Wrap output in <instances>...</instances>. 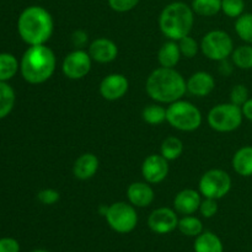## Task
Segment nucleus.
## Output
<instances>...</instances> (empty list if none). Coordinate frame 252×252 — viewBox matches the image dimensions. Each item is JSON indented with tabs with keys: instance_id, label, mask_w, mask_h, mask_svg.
I'll return each mask as SVG.
<instances>
[{
	"instance_id": "1",
	"label": "nucleus",
	"mask_w": 252,
	"mask_h": 252,
	"mask_svg": "<svg viewBox=\"0 0 252 252\" xmlns=\"http://www.w3.org/2000/svg\"><path fill=\"white\" fill-rule=\"evenodd\" d=\"M145 91L158 103H170L181 100L187 93L186 80L175 68L160 66L153 70L145 83Z\"/></svg>"
},
{
	"instance_id": "2",
	"label": "nucleus",
	"mask_w": 252,
	"mask_h": 252,
	"mask_svg": "<svg viewBox=\"0 0 252 252\" xmlns=\"http://www.w3.org/2000/svg\"><path fill=\"white\" fill-rule=\"evenodd\" d=\"M54 21L51 12L43 6L32 5L20 14L17 32L29 46L46 44L53 34Z\"/></svg>"
},
{
	"instance_id": "3",
	"label": "nucleus",
	"mask_w": 252,
	"mask_h": 252,
	"mask_svg": "<svg viewBox=\"0 0 252 252\" xmlns=\"http://www.w3.org/2000/svg\"><path fill=\"white\" fill-rule=\"evenodd\" d=\"M56 66V54L46 44L30 46L20 62L22 78L32 85L46 83L54 74Z\"/></svg>"
},
{
	"instance_id": "4",
	"label": "nucleus",
	"mask_w": 252,
	"mask_h": 252,
	"mask_svg": "<svg viewBox=\"0 0 252 252\" xmlns=\"http://www.w3.org/2000/svg\"><path fill=\"white\" fill-rule=\"evenodd\" d=\"M194 24V11L182 1L170 2L159 16V27L167 39L180 41L189 36Z\"/></svg>"
},
{
	"instance_id": "5",
	"label": "nucleus",
	"mask_w": 252,
	"mask_h": 252,
	"mask_svg": "<svg viewBox=\"0 0 252 252\" xmlns=\"http://www.w3.org/2000/svg\"><path fill=\"white\" fill-rule=\"evenodd\" d=\"M166 122L181 132H193L202 125V113L189 101L177 100L166 108Z\"/></svg>"
},
{
	"instance_id": "6",
	"label": "nucleus",
	"mask_w": 252,
	"mask_h": 252,
	"mask_svg": "<svg viewBox=\"0 0 252 252\" xmlns=\"http://www.w3.org/2000/svg\"><path fill=\"white\" fill-rule=\"evenodd\" d=\"M244 120L240 106L231 102L214 106L207 116L209 127L219 133H230L238 129Z\"/></svg>"
},
{
	"instance_id": "7",
	"label": "nucleus",
	"mask_w": 252,
	"mask_h": 252,
	"mask_svg": "<svg viewBox=\"0 0 252 252\" xmlns=\"http://www.w3.org/2000/svg\"><path fill=\"white\" fill-rule=\"evenodd\" d=\"M199 47L202 53L209 61L221 62L231 56L234 51V42L230 34L225 31L213 30L204 34Z\"/></svg>"
},
{
	"instance_id": "8",
	"label": "nucleus",
	"mask_w": 252,
	"mask_h": 252,
	"mask_svg": "<svg viewBox=\"0 0 252 252\" xmlns=\"http://www.w3.org/2000/svg\"><path fill=\"white\" fill-rule=\"evenodd\" d=\"M105 218L110 228L118 234L130 233L138 224L135 207L127 202H115L107 207Z\"/></svg>"
},
{
	"instance_id": "9",
	"label": "nucleus",
	"mask_w": 252,
	"mask_h": 252,
	"mask_svg": "<svg viewBox=\"0 0 252 252\" xmlns=\"http://www.w3.org/2000/svg\"><path fill=\"white\" fill-rule=\"evenodd\" d=\"M231 181L230 175L221 169H211L204 172L199 179V193L204 198L220 199L230 192Z\"/></svg>"
},
{
	"instance_id": "10",
	"label": "nucleus",
	"mask_w": 252,
	"mask_h": 252,
	"mask_svg": "<svg viewBox=\"0 0 252 252\" xmlns=\"http://www.w3.org/2000/svg\"><path fill=\"white\" fill-rule=\"evenodd\" d=\"M93 62L89 52L84 49H75L66 54L63 59L62 71L70 80H80L90 73Z\"/></svg>"
},
{
	"instance_id": "11",
	"label": "nucleus",
	"mask_w": 252,
	"mask_h": 252,
	"mask_svg": "<svg viewBox=\"0 0 252 252\" xmlns=\"http://www.w3.org/2000/svg\"><path fill=\"white\" fill-rule=\"evenodd\" d=\"M175 209L167 208V207H161L150 213L148 218V225L150 230L155 234H170L177 228L179 225V217Z\"/></svg>"
},
{
	"instance_id": "12",
	"label": "nucleus",
	"mask_w": 252,
	"mask_h": 252,
	"mask_svg": "<svg viewBox=\"0 0 252 252\" xmlns=\"http://www.w3.org/2000/svg\"><path fill=\"white\" fill-rule=\"evenodd\" d=\"M169 161L161 154H150L142 164L143 179L150 185H158L169 175Z\"/></svg>"
},
{
	"instance_id": "13",
	"label": "nucleus",
	"mask_w": 252,
	"mask_h": 252,
	"mask_svg": "<svg viewBox=\"0 0 252 252\" xmlns=\"http://www.w3.org/2000/svg\"><path fill=\"white\" fill-rule=\"evenodd\" d=\"M129 89V81L123 74L112 73L101 80L100 90L101 96L107 101H117L127 94Z\"/></svg>"
},
{
	"instance_id": "14",
	"label": "nucleus",
	"mask_w": 252,
	"mask_h": 252,
	"mask_svg": "<svg viewBox=\"0 0 252 252\" xmlns=\"http://www.w3.org/2000/svg\"><path fill=\"white\" fill-rule=\"evenodd\" d=\"M89 54L96 63L106 64L115 61L118 56V47L112 39L100 37L94 39L89 46Z\"/></svg>"
},
{
	"instance_id": "15",
	"label": "nucleus",
	"mask_w": 252,
	"mask_h": 252,
	"mask_svg": "<svg viewBox=\"0 0 252 252\" xmlns=\"http://www.w3.org/2000/svg\"><path fill=\"white\" fill-rule=\"evenodd\" d=\"M187 93L196 97H206L216 89V79L208 71H196L186 81Z\"/></svg>"
},
{
	"instance_id": "16",
	"label": "nucleus",
	"mask_w": 252,
	"mask_h": 252,
	"mask_svg": "<svg viewBox=\"0 0 252 252\" xmlns=\"http://www.w3.org/2000/svg\"><path fill=\"white\" fill-rule=\"evenodd\" d=\"M127 198L135 208H145L153 203L155 193L150 184L145 182H133L127 189Z\"/></svg>"
},
{
	"instance_id": "17",
	"label": "nucleus",
	"mask_w": 252,
	"mask_h": 252,
	"mask_svg": "<svg viewBox=\"0 0 252 252\" xmlns=\"http://www.w3.org/2000/svg\"><path fill=\"white\" fill-rule=\"evenodd\" d=\"M201 193L199 191L192 189H186L180 191L174 198V209L184 216H191L199 209L201 206Z\"/></svg>"
},
{
	"instance_id": "18",
	"label": "nucleus",
	"mask_w": 252,
	"mask_h": 252,
	"mask_svg": "<svg viewBox=\"0 0 252 252\" xmlns=\"http://www.w3.org/2000/svg\"><path fill=\"white\" fill-rule=\"evenodd\" d=\"M98 166H100V161L95 154L84 153L74 162L73 174L78 180L86 181V180H90L95 176Z\"/></svg>"
},
{
	"instance_id": "19",
	"label": "nucleus",
	"mask_w": 252,
	"mask_h": 252,
	"mask_svg": "<svg viewBox=\"0 0 252 252\" xmlns=\"http://www.w3.org/2000/svg\"><path fill=\"white\" fill-rule=\"evenodd\" d=\"M181 57L182 54L179 43L172 39L165 42L158 52V62L160 66H164V68H175L179 64Z\"/></svg>"
},
{
	"instance_id": "20",
	"label": "nucleus",
	"mask_w": 252,
	"mask_h": 252,
	"mask_svg": "<svg viewBox=\"0 0 252 252\" xmlns=\"http://www.w3.org/2000/svg\"><path fill=\"white\" fill-rule=\"evenodd\" d=\"M234 171L243 177L252 176V147L245 145L236 150L231 160Z\"/></svg>"
},
{
	"instance_id": "21",
	"label": "nucleus",
	"mask_w": 252,
	"mask_h": 252,
	"mask_svg": "<svg viewBox=\"0 0 252 252\" xmlns=\"http://www.w3.org/2000/svg\"><path fill=\"white\" fill-rule=\"evenodd\" d=\"M194 252H224L223 243L218 235L212 231H206L197 236Z\"/></svg>"
},
{
	"instance_id": "22",
	"label": "nucleus",
	"mask_w": 252,
	"mask_h": 252,
	"mask_svg": "<svg viewBox=\"0 0 252 252\" xmlns=\"http://www.w3.org/2000/svg\"><path fill=\"white\" fill-rule=\"evenodd\" d=\"M15 91L6 81H0V120L7 117L15 106Z\"/></svg>"
},
{
	"instance_id": "23",
	"label": "nucleus",
	"mask_w": 252,
	"mask_h": 252,
	"mask_svg": "<svg viewBox=\"0 0 252 252\" xmlns=\"http://www.w3.org/2000/svg\"><path fill=\"white\" fill-rule=\"evenodd\" d=\"M182 153H184V143L177 137H167L160 147V154L167 161H174V160L179 159Z\"/></svg>"
},
{
	"instance_id": "24",
	"label": "nucleus",
	"mask_w": 252,
	"mask_h": 252,
	"mask_svg": "<svg viewBox=\"0 0 252 252\" xmlns=\"http://www.w3.org/2000/svg\"><path fill=\"white\" fill-rule=\"evenodd\" d=\"M20 69V63L11 53H0V81L14 78Z\"/></svg>"
},
{
	"instance_id": "25",
	"label": "nucleus",
	"mask_w": 252,
	"mask_h": 252,
	"mask_svg": "<svg viewBox=\"0 0 252 252\" xmlns=\"http://www.w3.org/2000/svg\"><path fill=\"white\" fill-rule=\"evenodd\" d=\"M142 118L150 126H159L166 121V108L161 103H152L143 108Z\"/></svg>"
},
{
	"instance_id": "26",
	"label": "nucleus",
	"mask_w": 252,
	"mask_h": 252,
	"mask_svg": "<svg viewBox=\"0 0 252 252\" xmlns=\"http://www.w3.org/2000/svg\"><path fill=\"white\" fill-rule=\"evenodd\" d=\"M231 61L236 68L243 70L252 69V44L246 43L234 48L231 53Z\"/></svg>"
},
{
	"instance_id": "27",
	"label": "nucleus",
	"mask_w": 252,
	"mask_h": 252,
	"mask_svg": "<svg viewBox=\"0 0 252 252\" xmlns=\"http://www.w3.org/2000/svg\"><path fill=\"white\" fill-rule=\"evenodd\" d=\"M191 7L194 14L211 17L221 11V0H193Z\"/></svg>"
},
{
	"instance_id": "28",
	"label": "nucleus",
	"mask_w": 252,
	"mask_h": 252,
	"mask_svg": "<svg viewBox=\"0 0 252 252\" xmlns=\"http://www.w3.org/2000/svg\"><path fill=\"white\" fill-rule=\"evenodd\" d=\"M177 229L186 236H198L203 233V223L194 216H185L179 220Z\"/></svg>"
},
{
	"instance_id": "29",
	"label": "nucleus",
	"mask_w": 252,
	"mask_h": 252,
	"mask_svg": "<svg viewBox=\"0 0 252 252\" xmlns=\"http://www.w3.org/2000/svg\"><path fill=\"white\" fill-rule=\"evenodd\" d=\"M235 32L245 43L252 44V14L244 12L236 19Z\"/></svg>"
},
{
	"instance_id": "30",
	"label": "nucleus",
	"mask_w": 252,
	"mask_h": 252,
	"mask_svg": "<svg viewBox=\"0 0 252 252\" xmlns=\"http://www.w3.org/2000/svg\"><path fill=\"white\" fill-rule=\"evenodd\" d=\"M245 1L244 0H221V11L231 19H238L244 14Z\"/></svg>"
},
{
	"instance_id": "31",
	"label": "nucleus",
	"mask_w": 252,
	"mask_h": 252,
	"mask_svg": "<svg viewBox=\"0 0 252 252\" xmlns=\"http://www.w3.org/2000/svg\"><path fill=\"white\" fill-rule=\"evenodd\" d=\"M177 43H179L182 57H186V58L189 59L194 58V57L197 56V53H198L199 49H201L198 42H197L193 37L189 36V34L184 37V38H181L180 41H177Z\"/></svg>"
},
{
	"instance_id": "32",
	"label": "nucleus",
	"mask_w": 252,
	"mask_h": 252,
	"mask_svg": "<svg viewBox=\"0 0 252 252\" xmlns=\"http://www.w3.org/2000/svg\"><path fill=\"white\" fill-rule=\"evenodd\" d=\"M249 89L243 84H238L230 91V102L236 106H243L249 100Z\"/></svg>"
},
{
	"instance_id": "33",
	"label": "nucleus",
	"mask_w": 252,
	"mask_h": 252,
	"mask_svg": "<svg viewBox=\"0 0 252 252\" xmlns=\"http://www.w3.org/2000/svg\"><path fill=\"white\" fill-rule=\"evenodd\" d=\"M37 199L44 206H53L61 199V194L54 189H44L37 193Z\"/></svg>"
},
{
	"instance_id": "34",
	"label": "nucleus",
	"mask_w": 252,
	"mask_h": 252,
	"mask_svg": "<svg viewBox=\"0 0 252 252\" xmlns=\"http://www.w3.org/2000/svg\"><path fill=\"white\" fill-rule=\"evenodd\" d=\"M198 211L201 212L203 218H207V219L213 218V217L218 213V203H217V199H213V198L202 199Z\"/></svg>"
},
{
	"instance_id": "35",
	"label": "nucleus",
	"mask_w": 252,
	"mask_h": 252,
	"mask_svg": "<svg viewBox=\"0 0 252 252\" xmlns=\"http://www.w3.org/2000/svg\"><path fill=\"white\" fill-rule=\"evenodd\" d=\"M140 0H107L111 9L116 12H128L134 9Z\"/></svg>"
},
{
	"instance_id": "36",
	"label": "nucleus",
	"mask_w": 252,
	"mask_h": 252,
	"mask_svg": "<svg viewBox=\"0 0 252 252\" xmlns=\"http://www.w3.org/2000/svg\"><path fill=\"white\" fill-rule=\"evenodd\" d=\"M0 252H20V244L14 238L0 239Z\"/></svg>"
},
{
	"instance_id": "37",
	"label": "nucleus",
	"mask_w": 252,
	"mask_h": 252,
	"mask_svg": "<svg viewBox=\"0 0 252 252\" xmlns=\"http://www.w3.org/2000/svg\"><path fill=\"white\" fill-rule=\"evenodd\" d=\"M89 41V36L84 30H76L71 34V43L76 47V49H83Z\"/></svg>"
},
{
	"instance_id": "38",
	"label": "nucleus",
	"mask_w": 252,
	"mask_h": 252,
	"mask_svg": "<svg viewBox=\"0 0 252 252\" xmlns=\"http://www.w3.org/2000/svg\"><path fill=\"white\" fill-rule=\"evenodd\" d=\"M241 111H243L244 118H246V120L252 122V98H249V100L241 106Z\"/></svg>"
},
{
	"instance_id": "39",
	"label": "nucleus",
	"mask_w": 252,
	"mask_h": 252,
	"mask_svg": "<svg viewBox=\"0 0 252 252\" xmlns=\"http://www.w3.org/2000/svg\"><path fill=\"white\" fill-rule=\"evenodd\" d=\"M219 71H220V73L225 76L230 75L231 71H233V64H231L230 62H228V59H224V61L220 62Z\"/></svg>"
},
{
	"instance_id": "40",
	"label": "nucleus",
	"mask_w": 252,
	"mask_h": 252,
	"mask_svg": "<svg viewBox=\"0 0 252 252\" xmlns=\"http://www.w3.org/2000/svg\"><path fill=\"white\" fill-rule=\"evenodd\" d=\"M31 252H49V251L43 250V249H36V250H33V251H31Z\"/></svg>"
}]
</instances>
